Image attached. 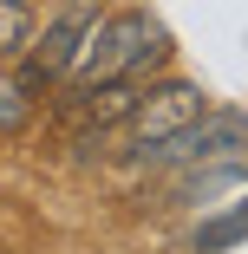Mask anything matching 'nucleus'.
Segmentation results:
<instances>
[{
	"label": "nucleus",
	"mask_w": 248,
	"mask_h": 254,
	"mask_svg": "<svg viewBox=\"0 0 248 254\" xmlns=\"http://www.w3.org/2000/svg\"><path fill=\"white\" fill-rule=\"evenodd\" d=\"M170 59V33L151 7H118V13H98L79 39V53L66 65V78H79V91L91 85H111V78H137Z\"/></svg>",
	"instance_id": "1"
},
{
	"label": "nucleus",
	"mask_w": 248,
	"mask_h": 254,
	"mask_svg": "<svg viewBox=\"0 0 248 254\" xmlns=\"http://www.w3.org/2000/svg\"><path fill=\"white\" fill-rule=\"evenodd\" d=\"M144 157L157 170H209V163H242V111L235 105H209L203 118H189L183 130L144 143Z\"/></svg>",
	"instance_id": "2"
},
{
	"label": "nucleus",
	"mask_w": 248,
	"mask_h": 254,
	"mask_svg": "<svg viewBox=\"0 0 248 254\" xmlns=\"http://www.w3.org/2000/svg\"><path fill=\"white\" fill-rule=\"evenodd\" d=\"M203 111H209V91H203V85H189V78H164V85H151V91H137V105H131L124 130H131L137 150H144V143H157V137L183 130L189 118H203Z\"/></svg>",
	"instance_id": "3"
},
{
	"label": "nucleus",
	"mask_w": 248,
	"mask_h": 254,
	"mask_svg": "<svg viewBox=\"0 0 248 254\" xmlns=\"http://www.w3.org/2000/svg\"><path fill=\"white\" fill-rule=\"evenodd\" d=\"M91 20H98V0H66V7L46 20V33L33 26V39H26L33 72L39 78H66V65H72V53H79V39H85Z\"/></svg>",
	"instance_id": "4"
},
{
	"label": "nucleus",
	"mask_w": 248,
	"mask_h": 254,
	"mask_svg": "<svg viewBox=\"0 0 248 254\" xmlns=\"http://www.w3.org/2000/svg\"><path fill=\"white\" fill-rule=\"evenodd\" d=\"M33 26H39V13L26 7V0H0V59H20Z\"/></svg>",
	"instance_id": "5"
},
{
	"label": "nucleus",
	"mask_w": 248,
	"mask_h": 254,
	"mask_svg": "<svg viewBox=\"0 0 248 254\" xmlns=\"http://www.w3.org/2000/svg\"><path fill=\"white\" fill-rule=\"evenodd\" d=\"M235 241H242V209H222L216 222L196 228V254H229Z\"/></svg>",
	"instance_id": "6"
},
{
	"label": "nucleus",
	"mask_w": 248,
	"mask_h": 254,
	"mask_svg": "<svg viewBox=\"0 0 248 254\" xmlns=\"http://www.w3.org/2000/svg\"><path fill=\"white\" fill-rule=\"evenodd\" d=\"M26 118H33V98H26L13 78H0V130L13 137V130H26Z\"/></svg>",
	"instance_id": "7"
}]
</instances>
